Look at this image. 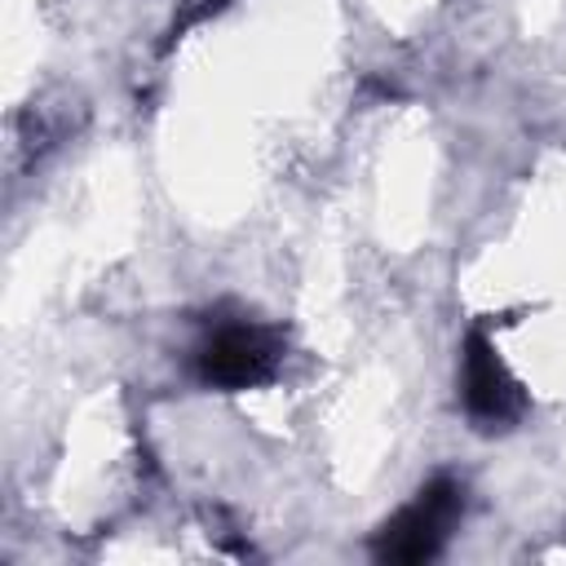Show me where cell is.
<instances>
[{
	"mask_svg": "<svg viewBox=\"0 0 566 566\" xmlns=\"http://www.w3.org/2000/svg\"><path fill=\"white\" fill-rule=\"evenodd\" d=\"M221 4H226V0H190V9H186V13L177 18V22H172V35H177V31L186 27V22H195V18H203V13H212V9H221Z\"/></svg>",
	"mask_w": 566,
	"mask_h": 566,
	"instance_id": "277c9868",
	"label": "cell"
},
{
	"mask_svg": "<svg viewBox=\"0 0 566 566\" xmlns=\"http://www.w3.org/2000/svg\"><path fill=\"white\" fill-rule=\"evenodd\" d=\"M464 407L486 429L509 424L522 411V394H517L513 376L504 371V363L495 358V349L482 332H473L464 340Z\"/></svg>",
	"mask_w": 566,
	"mask_h": 566,
	"instance_id": "3957f363",
	"label": "cell"
},
{
	"mask_svg": "<svg viewBox=\"0 0 566 566\" xmlns=\"http://www.w3.org/2000/svg\"><path fill=\"white\" fill-rule=\"evenodd\" d=\"M199 380L217 389H252L274 376L279 367V336L252 323H230L217 327L199 345Z\"/></svg>",
	"mask_w": 566,
	"mask_h": 566,
	"instance_id": "7a4b0ae2",
	"label": "cell"
},
{
	"mask_svg": "<svg viewBox=\"0 0 566 566\" xmlns=\"http://www.w3.org/2000/svg\"><path fill=\"white\" fill-rule=\"evenodd\" d=\"M460 495H464V491H460L451 478L424 482L420 495H416L407 509H398V513L380 526V535H376V557H380V562H402V566L429 562V557L447 544L451 522L460 517V504H464Z\"/></svg>",
	"mask_w": 566,
	"mask_h": 566,
	"instance_id": "6da1fadb",
	"label": "cell"
}]
</instances>
